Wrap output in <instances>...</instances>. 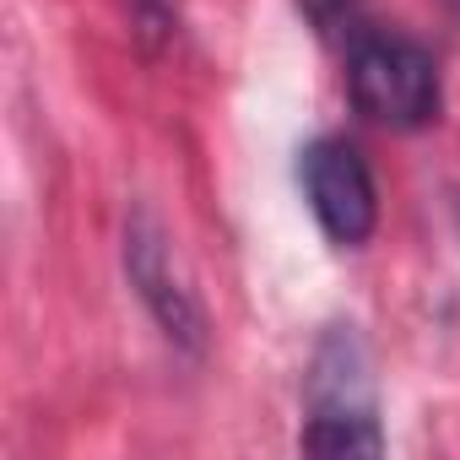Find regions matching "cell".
I'll return each mask as SVG.
<instances>
[{
  "label": "cell",
  "instance_id": "3",
  "mask_svg": "<svg viewBox=\"0 0 460 460\" xmlns=\"http://www.w3.org/2000/svg\"><path fill=\"white\" fill-rule=\"evenodd\" d=\"M125 277H130L136 298L146 304L152 325L163 331V341L184 358H206L211 325H206L200 293L190 288V277L179 266V250H173L168 227L152 206H136L125 217Z\"/></svg>",
  "mask_w": 460,
  "mask_h": 460
},
{
  "label": "cell",
  "instance_id": "5",
  "mask_svg": "<svg viewBox=\"0 0 460 460\" xmlns=\"http://www.w3.org/2000/svg\"><path fill=\"white\" fill-rule=\"evenodd\" d=\"M125 12H130V28L146 49H163L173 44L179 33V0H125Z\"/></svg>",
  "mask_w": 460,
  "mask_h": 460
},
{
  "label": "cell",
  "instance_id": "1",
  "mask_svg": "<svg viewBox=\"0 0 460 460\" xmlns=\"http://www.w3.org/2000/svg\"><path fill=\"white\" fill-rule=\"evenodd\" d=\"M304 390H309V422L298 444L309 455H385L374 358L352 320L325 325V336L314 341Z\"/></svg>",
  "mask_w": 460,
  "mask_h": 460
},
{
  "label": "cell",
  "instance_id": "6",
  "mask_svg": "<svg viewBox=\"0 0 460 460\" xmlns=\"http://www.w3.org/2000/svg\"><path fill=\"white\" fill-rule=\"evenodd\" d=\"M309 12V22L325 33V39H358L363 33V0H298Z\"/></svg>",
  "mask_w": 460,
  "mask_h": 460
},
{
  "label": "cell",
  "instance_id": "4",
  "mask_svg": "<svg viewBox=\"0 0 460 460\" xmlns=\"http://www.w3.org/2000/svg\"><path fill=\"white\" fill-rule=\"evenodd\" d=\"M298 184H304V200L320 222V234L336 250L368 244V234L379 227V184L352 141H341V136L309 141L298 152Z\"/></svg>",
  "mask_w": 460,
  "mask_h": 460
},
{
  "label": "cell",
  "instance_id": "2",
  "mask_svg": "<svg viewBox=\"0 0 460 460\" xmlns=\"http://www.w3.org/2000/svg\"><path fill=\"white\" fill-rule=\"evenodd\" d=\"M347 93L358 114L385 130H422L438 119V103H444L438 60L417 39L374 33V28H363L347 44Z\"/></svg>",
  "mask_w": 460,
  "mask_h": 460
}]
</instances>
